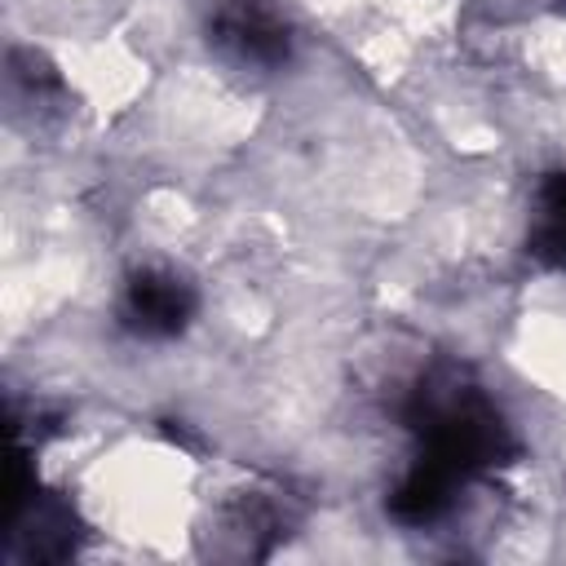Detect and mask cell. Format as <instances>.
Segmentation results:
<instances>
[{
	"label": "cell",
	"instance_id": "1",
	"mask_svg": "<svg viewBox=\"0 0 566 566\" xmlns=\"http://www.w3.org/2000/svg\"><path fill=\"white\" fill-rule=\"evenodd\" d=\"M186 314V296L172 279H137L133 283V318L146 332H172Z\"/></svg>",
	"mask_w": 566,
	"mask_h": 566
},
{
	"label": "cell",
	"instance_id": "3",
	"mask_svg": "<svg viewBox=\"0 0 566 566\" xmlns=\"http://www.w3.org/2000/svg\"><path fill=\"white\" fill-rule=\"evenodd\" d=\"M539 252L566 265V177L544 190V221H539Z\"/></svg>",
	"mask_w": 566,
	"mask_h": 566
},
{
	"label": "cell",
	"instance_id": "2",
	"mask_svg": "<svg viewBox=\"0 0 566 566\" xmlns=\"http://www.w3.org/2000/svg\"><path fill=\"white\" fill-rule=\"evenodd\" d=\"M226 35H230L248 57H279V53H283V31H279V22H274L265 9H256V4L234 9V13L226 18Z\"/></svg>",
	"mask_w": 566,
	"mask_h": 566
}]
</instances>
